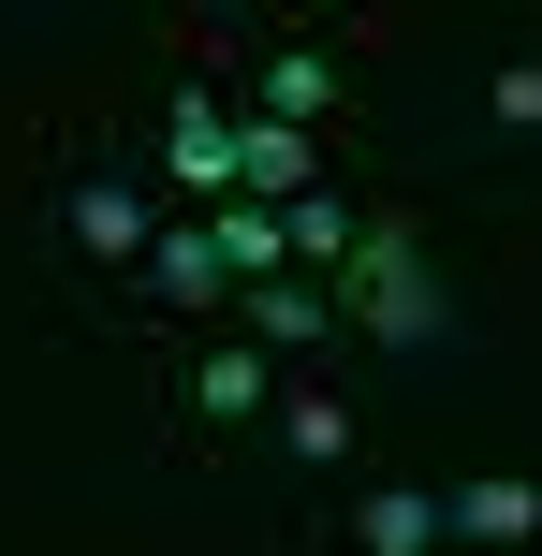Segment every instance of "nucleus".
Listing matches in <instances>:
<instances>
[{
	"label": "nucleus",
	"mask_w": 542,
	"mask_h": 556,
	"mask_svg": "<svg viewBox=\"0 0 542 556\" xmlns=\"http://www.w3.org/2000/svg\"><path fill=\"white\" fill-rule=\"evenodd\" d=\"M162 220H176V205L147 191L133 162H103V147H74V162H59V191H45V250L88 264V278H147Z\"/></svg>",
	"instance_id": "nucleus-1"
},
{
	"label": "nucleus",
	"mask_w": 542,
	"mask_h": 556,
	"mask_svg": "<svg viewBox=\"0 0 542 556\" xmlns=\"http://www.w3.org/2000/svg\"><path fill=\"white\" fill-rule=\"evenodd\" d=\"M338 323H367L381 352H426L455 307H440V264H426V220H396V205H367V250L338 264Z\"/></svg>",
	"instance_id": "nucleus-2"
},
{
	"label": "nucleus",
	"mask_w": 542,
	"mask_h": 556,
	"mask_svg": "<svg viewBox=\"0 0 542 556\" xmlns=\"http://www.w3.org/2000/svg\"><path fill=\"white\" fill-rule=\"evenodd\" d=\"M279 381H293V366L250 352V337H176L162 410H176V425H264V410H279Z\"/></svg>",
	"instance_id": "nucleus-3"
},
{
	"label": "nucleus",
	"mask_w": 542,
	"mask_h": 556,
	"mask_svg": "<svg viewBox=\"0 0 542 556\" xmlns=\"http://www.w3.org/2000/svg\"><path fill=\"white\" fill-rule=\"evenodd\" d=\"M264 454H279V483H352V454H367V410H352V381H279V410H264Z\"/></svg>",
	"instance_id": "nucleus-4"
},
{
	"label": "nucleus",
	"mask_w": 542,
	"mask_h": 556,
	"mask_svg": "<svg viewBox=\"0 0 542 556\" xmlns=\"http://www.w3.org/2000/svg\"><path fill=\"white\" fill-rule=\"evenodd\" d=\"M323 542H338V556H455V483H426V469H396V483H352Z\"/></svg>",
	"instance_id": "nucleus-5"
},
{
	"label": "nucleus",
	"mask_w": 542,
	"mask_h": 556,
	"mask_svg": "<svg viewBox=\"0 0 542 556\" xmlns=\"http://www.w3.org/2000/svg\"><path fill=\"white\" fill-rule=\"evenodd\" d=\"M499 147H542V45H499L484 74L455 88V132H440V162H499Z\"/></svg>",
	"instance_id": "nucleus-6"
},
{
	"label": "nucleus",
	"mask_w": 542,
	"mask_h": 556,
	"mask_svg": "<svg viewBox=\"0 0 542 556\" xmlns=\"http://www.w3.org/2000/svg\"><path fill=\"white\" fill-rule=\"evenodd\" d=\"M338 103H352V59L323 45V29H250V117H293V132H323Z\"/></svg>",
	"instance_id": "nucleus-7"
},
{
	"label": "nucleus",
	"mask_w": 542,
	"mask_h": 556,
	"mask_svg": "<svg viewBox=\"0 0 542 556\" xmlns=\"http://www.w3.org/2000/svg\"><path fill=\"white\" fill-rule=\"evenodd\" d=\"M220 293H235V264H220V220H162V250H147L133 307H162V323H205Z\"/></svg>",
	"instance_id": "nucleus-8"
},
{
	"label": "nucleus",
	"mask_w": 542,
	"mask_h": 556,
	"mask_svg": "<svg viewBox=\"0 0 542 556\" xmlns=\"http://www.w3.org/2000/svg\"><path fill=\"white\" fill-rule=\"evenodd\" d=\"M455 556H542V469H469L455 483Z\"/></svg>",
	"instance_id": "nucleus-9"
},
{
	"label": "nucleus",
	"mask_w": 542,
	"mask_h": 556,
	"mask_svg": "<svg viewBox=\"0 0 542 556\" xmlns=\"http://www.w3.org/2000/svg\"><path fill=\"white\" fill-rule=\"evenodd\" d=\"M235 337H250V352H308L323 366V337H338V293H323V278H250V293H235Z\"/></svg>",
	"instance_id": "nucleus-10"
},
{
	"label": "nucleus",
	"mask_w": 542,
	"mask_h": 556,
	"mask_svg": "<svg viewBox=\"0 0 542 556\" xmlns=\"http://www.w3.org/2000/svg\"><path fill=\"white\" fill-rule=\"evenodd\" d=\"M308 191H323V132L250 117V132H235V205H308Z\"/></svg>",
	"instance_id": "nucleus-11"
}]
</instances>
